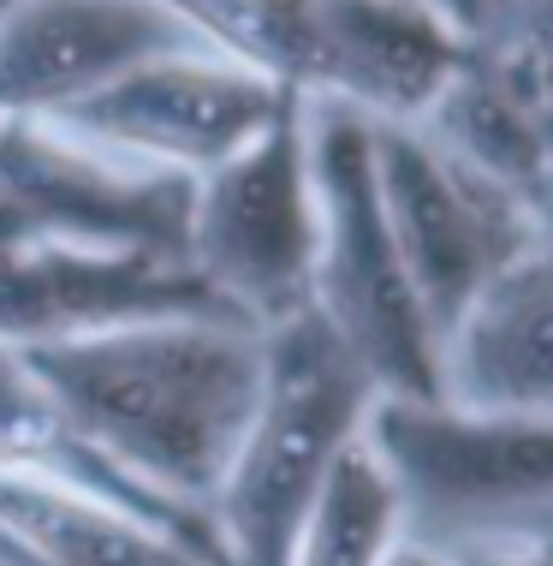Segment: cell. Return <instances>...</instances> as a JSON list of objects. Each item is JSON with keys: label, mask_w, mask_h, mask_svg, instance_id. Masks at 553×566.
Masks as SVG:
<instances>
[{"label": "cell", "mask_w": 553, "mask_h": 566, "mask_svg": "<svg viewBox=\"0 0 553 566\" xmlns=\"http://www.w3.org/2000/svg\"><path fill=\"white\" fill-rule=\"evenodd\" d=\"M542 233H553V174H547V191H542Z\"/></svg>", "instance_id": "obj_19"}, {"label": "cell", "mask_w": 553, "mask_h": 566, "mask_svg": "<svg viewBox=\"0 0 553 566\" xmlns=\"http://www.w3.org/2000/svg\"><path fill=\"white\" fill-rule=\"evenodd\" d=\"M316 179V274L310 316L340 340L375 394H440L435 328H428L393 227L381 216L369 119L333 102H304Z\"/></svg>", "instance_id": "obj_4"}, {"label": "cell", "mask_w": 553, "mask_h": 566, "mask_svg": "<svg viewBox=\"0 0 553 566\" xmlns=\"http://www.w3.org/2000/svg\"><path fill=\"white\" fill-rule=\"evenodd\" d=\"M149 316H233L184 256L137 244H0V346L72 340Z\"/></svg>", "instance_id": "obj_9"}, {"label": "cell", "mask_w": 553, "mask_h": 566, "mask_svg": "<svg viewBox=\"0 0 553 566\" xmlns=\"http://www.w3.org/2000/svg\"><path fill=\"white\" fill-rule=\"evenodd\" d=\"M381 566H458L447 548H435V543H423V537H398L393 543V555L381 560Z\"/></svg>", "instance_id": "obj_17"}, {"label": "cell", "mask_w": 553, "mask_h": 566, "mask_svg": "<svg viewBox=\"0 0 553 566\" xmlns=\"http://www.w3.org/2000/svg\"><path fill=\"white\" fill-rule=\"evenodd\" d=\"M184 263L251 328H280L310 311L316 179L304 102L191 186Z\"/></svg>", "instance_id": "obj_5"}, {"label": "cell", "mask_w": 553, "mask_h": 566, "mask_svg": "<svg viewBox=\"0 0 553 566\" xmlns=\"http://www.w3.org/2000/svg\"><path fill=\"white\" fill-rule=\"evenodd\" d=\"M547 543H553V531H547Z\"/></svg>", "instance_id": "obj_20"}, {"label": "cell", "mask_w": 553, "mask_h": 566, "mask_svg": "<svg viewBox=\"0 0 553 566\" xmlns=\"http://www.w3.org/2000/svg\"><path fill=\"white\" fill-rule=\"evenodd\" d=\"M476 36L553 49V0H482V30Z\"/></svg>", "instance_id": "obj_15"}, {"label": "cell", "mask_w": 553, "mask_h": 566, "mask_svg": "<svg viewBox=\"0 0 553 566\" xmlns=\"http://www.w3.org/2000/svg\"><path fill=\"white\" fill-rule=\"evenodd\" d=\"M196 179L114 161L49 119H0V197L19 209L30 239L137 244L184 256Z\"/></svg>", "instance_id": "obj_8"}, {"label": "cell", "mask_w": 553, "mask_h": 566, "mask_svg": "<svg viewBox=\"0 0 553 566\" xmlns=\"http://www.w3.org/2000/svg\"><path fill=\"white\" fill-rule=\"evenodd\" d=\"M440 400L553 418V244H530L482 286L435 346Z\"/></svg>", "instance_id": "obj_11"}, {"label": "cell", "mask_w": 553, "mask_h": 566, "mask_svg": "<svg viewBox=\"0 0 553 566\" xmlns=\"http://www.w3.org/2000/svg\"><path fill=\"white\" fill-rule=\"evenodd\" d=\"M0 566H7V560H0Z\"/></svg>", "instance_id": "obj_22"}, {"label": "cell", "mask_w": 553, "mask_h": 566, "mask_svg": "<svg viewBox=\"0 0 553 566\" xmlns=\"http://www.w3.org/2000/svg\"><path fill=\"white\" fill-rule=\"evenodd\" d=\"M363 441L393 478L405 537L470 548L553 531V418L375 394Z\"/></svg>", "instance_id": "obj_3"}, {"label": "cell", "mask_w": 553, "mask_h": 566, "mask_svg": "<svg viewBox=\"0 0 553 566\" xmlns=\"http://www.w3.org/2000/svg\"><path fill=\"white\" fill-rule=\"evenodd\" d=\"M398 537H405V513H398L393 478L358 436L310 501L286 566H381Z\"/></svg>", "instance_id": "obj_13"}, {"label": "cell", "mask_w": 553, "mask_h": 566, "mask_svg": "<svg viewBox=\"0 0 553 566\" xmlns=\"http://www.w3.org/2000/svg\"><path fill=\"white\" fill-rule=\"evenodd\" d=\"M458 566H553V543L547 537H512V543H470V548H447Z\"/></svg>", "instance_id": "obj_16"}, {"label": "cell", "mask_w": 553, "mask_h": 566, "mask_svg": "<svg viewBox=\"0 0 553 566\" xmlns=\"http://www.w3.org/2000/svg\"><path fill=\"white\" fill-rule=\"evenodd\" d=\"M476 42L494 54V66L506 72L518 108L530 119V132L542 137V149L553 161V49H524V42H494V36H476Z\"/></svg>", "instance_id": "obj_14"}, {"label": "cell", "mask_w": 553, "mask_h": 566, "mask_svg": "<svg viewBox=\"0 0 553 566\" xmlns=\"http://www.w3.org/2000/svg\"><path fill=\"white\" fill-rule=\"evenodd\" d=\"M291 102L304 96L209 42H191V49H167L114 72L102 90L49 114V126L114 161L203 179L209 167L256 144Z\"/></svg>", "instance_id": "obj_7"}, {"label": "cell", "mask_w": 553, "mask_h": 566, "mask_svg": "<svg viewBox=\"0 0 553 566\" xmlns=\"http://www.w3.org/2000/svg\"><path fill=\"white\" fill-rule=\"evenodd\" d=\"M0 7H7V0H0Z\"/></svg>", "instance_id": "obj_21"}, {"label": "cell", "mask_w": 553, "mask_h": 566, "mask_svg": "<svg viewBox=\"0 0 553 566\" xmlns=\"http://www.w3.org/2000/svg\"><path fill=\"white\" fill-rule=\"evenodd\" d=\"M203 42L167 0H7L0 119H49L149 54ZM214 49V42H209Z\"/></svg>", "instance_id": "obj_10"}, {"label": "cell", "mask_w": 553, "mask_h": 566, "mask_svg": "<svg viewBox=\"0 0 553 566\" xmlns=\"http://www.w3.org/2000/svg\"><path fill=\"white\" fill-rule=\"evenodd\" d=\"M7 352L102 459L167 507L209 518L263 394V328L238 316H149Z\"/></svg>", "instance_id": "obj_1"}, {"label": "cell", "mask_w": 553, "mask_h": 566, "mask_svg": "<svg viewBox=\"0 0 553 566\" xmlns=\"http://www.w3.org/2000/svg\"><path fill=\"white\" fill-rule=\"evenodd\" d=\"M0 560L7 566H209L149 518L72 483L0 471Z\"/></svg>", "instance_id": "obj_12"}, {"label": "cell", "mask_w": 553, "mask_h": 566, "mask_svg": "<svg viewBox=\"0 0 553 566\" xmlns=\"http://www.w3.org/2000/svg\"><path fill=\"white\" fill-rule=\"evenodd\" d=\"M369 406L375 381L310 311L263 328V394L209 501L221 566H286L333 459L363 436Z\"/></svg>", "instance_id": "obj_2"}, {"label": "cell", "mask_w": 553, "mask_h": 566, "mask_svg": "<svg viewBox=\"0 0 553 566\" xmlns=\"http://www.w3.org/2000/svg\"><path fill=\"white\" fill-rule=\"evenodd\" d=\"M369 149H375L381 216L393 227V244L440 346V334L465 316V304L506 263H518L530 244L547 239L542 216L518 191L458 161L423 126L369 119Z\"/></svg>", "instance_id": "obj_6"}, {"label": "cell", "mask_w": 553, "mask_h": 566, "mask_svg": "<svg viewBox=\"0 0 553 566\" xmlns=\"http://www.w3.org/2000/svg\"><path fill=\"white\" fill-rule=\"evenodd\" d=\"M428 7L447 12V19H453L458 30H470V36L482 30V0H428Z\"/></svg>", "instance_id": "obj_18"}]
</instances>
